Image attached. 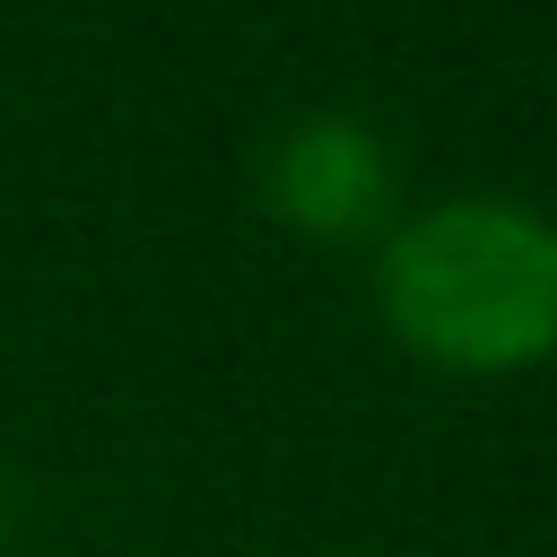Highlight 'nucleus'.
<instances>
[{"label": "nucleus", "mask_w": 557, "mask_h": 557, "mask_svg": "<svg viewBox=\"0 0 557 557\" xmlns=\"http://www.w3.org/2000/svg\"><path fill=\"white\" fill-rule=\"evenodd\" d=\"M374 305L444 374H522L557 348V218L513 191L400 209L374 244Z\"/></svg>", "instance_id": "f257e3e1"}, {"label": "nucleus", "mask_w": 557, "mask_h": 557, "mask_svg": "<svg viewBox=\"0 0 557 557\" xmlns=\"http://www.w3.org/2000/svg\"><path fill=\"white\" fill-rule=\"evenodd\" d=\"M261 191L296 235L322 244H366V235L383 244L400 218V165L383 131L357 113H296L261 157Z\"/></svg>", "instance_id": "f03ea898"}]
</instances>
